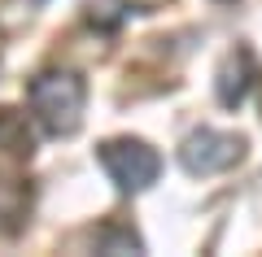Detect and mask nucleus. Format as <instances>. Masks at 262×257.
<instances>
[{
    "instance_id": "f257e3e1",
    "label": "nucleus",
    "mask_w": 262,
    "mask_h": 257,
    "mask_svg": "<svg viewBox=\"0 0 262 257\" xmlns=\"http://www.w3.org/2000/svg\"><path fill=\"white\" fill-rule=\"evenodd\" d=\"M27 101L35 109V118L44 122L53 135H75L83 122V105H88V87L79 74L70 70H44L31 79Z\"/></svg>"
},
{
    "instance_id": "0eeeda50",
    "label": "nucleus",
    "mask_w": 262,
    "mask_h": 257,
    "mask_svg": "<svg viewBox=\"0 0 262 257\" xmlns=\"http://www.w3.org/2000/svg\"><path fill=\"white\" fill-rule=\"evenodd\" d=\"M127 9H136V13H158V9H166L170 0H122Z\"/></svg>"
},
{
    "instance_id": "7ed1b4c3",
    "label": "nucleus",
    "mask_w": 262,
    "mask_h": 257,
    "mask_svg": "<svg viewBox=\"0 0 262 257\" xmlns=\"http://www.w3.org/2000/svg\"><path fill=\"white\" fill-rule=\"evenodd\" d=\"M245 157V139L232 131H192L179 148V161H184L188 175H219V170H232Z\"/></svg>"
},
{
    "instance_id": "f03ea898",
    "label": "nucleus",
    "mask_w": 262,
    "mask_h": 257,
    "mask_svg": "<svg viewBox=\"0 0 262 257\" xmlns=\"http://www.w3.org/2000/svg\"><path fill=\"white\" fill-rule=\"evenodd\" d=\"M96 157H101V170L114 179L118 192H144L162 175V157L144 139H105Z\"/></svg>"
},
{
    "instance_id": "20e7f679",
    "label": "nucleus",
    "mask_w": 262,
    "mask_h": 257,
    "mask_svg": "<svg viewBox=\"0 0 262 257\" xmlns=\"http://www.w3.org/2000/svg\"><path fill=\"white\" fill-rule=\"evenodd\" d=\"M249 79H253V53L249 48H232V53L223 57V65H219V101L227 105V109H236V105L245 101V92H249Z\"/></svg>"
},
{
    "instance_id": "39448f33",
    "label": "nucleus",
    "mask_w": 262,
    "mask_h": 257,
    "mask_svg": "<svg viewBox=\"0 0 262 257\" xmlns=\"http://www.w3.org/2000/svg\"><path fill=\"white\" fill-rule=\"evenodd\" d=\"M27 209H31V188L18 179H0V231L13 236L27 218Z\"/></svg>"
},
{
    "instance_id": "423d86ee",
    "label": "nucleus",
    "mask_w": 262,
    "mask_h": 257,
    "mask_svg": "<svg viewBox=\"0 0 262 257\" xmlns=\"http://www.w3.org/2000/svg\"><path fill=\"white\" fill-rule=\"evenodd\" d=\"M31 144H35V135H31L27 118H22L18 109H0V153L31 157Z\"/></svg>"
}]
</instances>
